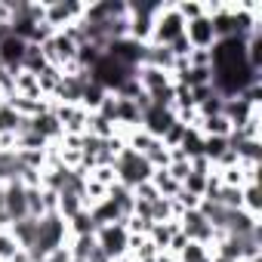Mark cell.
Masks as SVG:
<instances>
[{"instance_id":"obj_1","label":"cell","mask_w":262,"mask_h":262,"mask_svg":"<svg viewBox=\"0 0 262 262\" xmlns=\"http://www.w3.org/2000/svg\"><path fill=\"white\" fill-rule=\"evenodd\" d=\"M210 71H213V90L222 99L241 96L250 83H259L262 74H256L244 53V37H222L210 50Z\"/></svg>"},{"instance_id":"obj_22","label":"cell","mask_w":262,"mask_h":262,"mask_svg":"<svg viewBox=\"0 0 262 262\" xmlns=\"http://www.w3.org/2000/svg\"><path fill=\"white\" fill-rule=\"evenodd\" d=\"M68 222V237H83V234H96V222H93V216H90V210L83 207L80 213H74L71 219H65Z\"/></svg>"},{"instance_id":"obj_3","label":"cell","mask_w":262,"mask_h":262,"mask_svg":"<svg viewBox=\"0 0 262 262\" xmlns=\"http://www.w3.org/2000/svg\"><path fill=\"white\" fill-rule=\"evenodd\" d=\"M114 176H117V182L120 185H126L129 191H133L136 185H142V182H148L151 179V173H155V167L142 158V155H136V151H129L126 145H123V151L114 158Z\"/></svg>"},{"instance_id":"obj_29","label":"cell","mask_w":262,"mask_h":262,"mask_svg":"<svg viewBox=\"0 0 262 262\" xmlns=\"http://www.w3.org/2000/svg\"><path fill=\"white\" fill-rule=\"evenodd\" d=\"M222 105H225V99H222L219 93H213V96L204 99L194 111H198V117H213V114H222Z\"/></svg>"},{"instance_id":"obj_25","label":"cell","mask_w":262,"mask_h":262,"mask_svg":"<svg viewBox=\"0 0 262 262\" xmlns=\"http://www.w3.org/2000/svg\"><path fill=\"white\" fill-rule=\"evenodd\" d=\"M86 133L96 136V139H111V136H117V126H114L111 120H105L102 114H90V120H86Z\"/></svg>"},{"instance_id":"obj_31","label":"cell","mask_w":262,"mask_h":262,"mask_svg":"<svg viewBox=\"0 0 262 262\" xmlns=\"http://www.w3.org/2000/svg\"><path fill=\"white\" fill-rule=\"evenodd\" d=\"M83 262H111V256H108V253H105V250H102V247L96 244V247L90 250V256H86Z\"/></svg>"},{"instance_id":"obj_19","label":"cell","mask_w":262,"mask_h":262,"mask_svg":"<svg viewBox=\"0 0 262 262\" xmlns=\"http://www.w3.org/2000/svg\"><path fill=\"white\" fill-rule=\"evenodd\" d=\"M241 210L259 219V213H262V188H259V182H247L241 188Z\"/></svg>"},{"instance_id":"obj_5","label":"cell","mask_w":262,"mask_h":262,"mask_svg":"<svg viewBox=\"0 0 262 262\" xmlns=\"http://www.w3.org/2000/svg\"><path fill=\"white\" fill-rule=\"evenodd\" d=\"M185 34V22L182 16L176 13L173 4H161L158 16H155V25H151V40L148 43H158V47H170L176 37Z\"/></svg>"},{"instance_id":"obj_27","label":"cell","mask_w":262,"mask_h":262,"mask_svg":"<svg viewBox=\"0 0 262 262\" xmlns=\"http://www.w3.org/2000/svg\"><path fill=\"white\" fill-rule=\"evenodd\" d=\"M173 7L182 16V22H194V19L204 16V4H201V0H179V4H173Z\"/></svg>"},{"instance_id":"obj_13","label":"cell","mask_w":262,"mask_h":262,"mask_svg":"<svg viewBox=\"0 0 262 262\" xmlns=\"http://www.w3.org/2000/svg\"><path fill=\"white\" fill-rule=\"evenodd\" d=\"M25 50H28V43H25V40H19L16 34H7L4 40H0V65H4L10 74L22 71V59H25Z\"/></svg>"},{"instance_id":"obj_30","label":"cell","mask_w":262,"mask_h":262,"mask_svg":"<svg viewBox=\"0 0 262 262\" xmlns=\"http://www.w3.org/2000/svg\"><path fill=\"white\" fill-rule=\"evenodd\" d=\"M37 262H71V253H68V247H59V250H53L50 256H43Z\"/></svg>"},{"instance_id":"obj_12","label":"cell","mask_w":262,"mask_h":262,"mask_svg":"<svg viewBox=\"0 0 262 262\" xmlns=\"http://www.w3.org/2000/svg\"><path fill=\"white\" fill-rule=\"evenodd\" d=\"M185 40L191 43V50H213L216 43V28L210 22V16H201L194 22H185Z\"/></svg>"},{"instance_id":"obj_14","label":"cell","mask_w":262,"mask_h":262,"mask_svg":"<svg viewBox=\"0 0 262 262\" xmlns=\"http://www.w3.org/2000/svg\"><path fill=\"white\" fill-rule=\"evenodd\" d=\"M28 126L34 129V133H37V136H43V139H47L50 145L62 139V123H59V117L53 114V108H47V111H40V114H34V117L28 120Z\"/></svg>"},{"instance_id":"obj_16","label":"cell","mask_w":262,"mask_h":262,"mask_svg":"<svg viewBox=\"0 0 262 262\" xmlns=\"http://www.w3.org/2000/svg\"><path fill=\"white\" fill-rule=\"evenodd\" d=\"M179 234V219H170V222H155L151 225V231H148V241L161 250V253H167L170 250V241Z\"/></svg>"},{"instance_id":"obj_32","label":"cell","mask_w":262,"mask_h":262,"mask_svg":"<svg viewBox=\"0 0 262 262\" xmlns=\"http://www.w3.org/2000/svg\"><path fill=\"white\" fill-rule=\"evenodd\" d=\"M10 262H34V259H31V253H28V250H19Z\"/></svg>"},{"instance_id":"obj_10","label":"cell","mask_w":262,"mask_h":262,"mask_svg":"<svg viewBox=\"0 0 262 262\" xmlns=\"http://www.w3.org/2000/svg\"><path fill=\"white\" fill-rule=\"evenodd\" d=\"M4 210H7L10 225L19 222V219H25L28 216V185H22L19 179L7 182L4 185Z\"/></svg>"},{"instance_id":"obj_23","label":"cell","mask_w":262,"mask_h":262,"mask_svg":"<svg viewBox=\"0 0 262 262\" xmlns=\"http://www.w3.org/2000/svg\"><path fill=\"white\" fill-rule=\"evenodd\" d=\"M105 96H108V90L90 80V83L83 86V96H80V108H83V111H90V114H96V111L102 108V102H105Z\"/></svg>"},{"instance_id":"obj_18","label":"cell","mask_w":262,"mask_h":262,"mask_svg":"<svg viewBox=\"0 0 262 262\" xmlns=\"http://www.w3.org/2000/svg\"><path fill=\"white\" fill-rule=\"evenodd\" d=\"M90 210V216H93V222H96V228H102V225H111V222H123V213L108 201V198H102L99 204H93V207H86Z\"/></svg>"},{"instance_id":"obj_8","label":"cell","mask_w":262,"mask_h":262,"mask_svg":"<svg viewBox=\"0 0 262 262\" xmlns=\"http://www.w3.org/2000/svg\"><path fill=\"white\" fill-rule=\"evenodd\" d=\"M50 108L62 123V136H83L86 133L90 111H83L80 105H65V102H50Z\"/></svg>"},{"instance_id":"obj_2","label":"cell","mask_w":262,"mask_h":262,"mask_svg":"<svg viewBox=\"0 0 262 262\" xmlns=\"http://www.w3.org/2000/svg\"><path fill=\"white\" fill-rule=\"evenodd\" d=\"M65 244H68V222H65L59 213H47V216L37 219V241H34V247H31L28 253H31V259L37 262V259L50 256L53 250H59V247H65Z\"/></svg>"},{"instance_id":"obj_15","label":"cell","mask_w":262,"mask_h":262,"mask_svg":"<svg viewBox=\"0 0 262 262\" xmlns=\"http://www.w3.org/2000/svg\"><path fill=\"white\" fill-rule=\"evenodd\" d=\"M142 65L148 68H161L167 74H173V65H176V56L170 53V47H158V43H145L142 50Z\"/></svg>"},{"instance_id":"obj_20","label":"cell","mask_w":262,"mask_h":262,"mask_svg":"<svg viewBox=\"0 0 262 262\" xmlns=\"http://www.w3.org/2000/svg\"><path fill=\"white\" fill-rule=\"evenodd\" d=\"M25 123H28V120H25L10 102L0 105V136H4V133H16V136H19V129H22Z\"/></svg>"},{"instance_id":"obj_26","label":"cell","mask_w":262,"mask_h":262,"mask_svg":"<svg viewBox=\"0 0 262 262\" xmlns=\"http://www.w3.org/2000/svg\"><path fill=\"white\" fill-rule=\"evenodd\" d=\"M207 185H210V176H204V173H188L185 176V182H182V191H188V194H194V198H201L204 201V194H207Z\"/></svg>"},{"instance_id":"obj_21","label":"cell","mask_w":262,"mask_h":262,"mask_svg":"<svg viewBox=\"0 0 262 262\" xmlns=\"http://www.w3.org/2000/svg\"><path fill=\"white\" fill-rule=\"evenodd\" d=\"M176 151H179L185 161H194V158H201V155H204V136L198 133V129H191V126H188Z\"/></svg>"},{"instance_id":"obj_24","label":"cell","mask_w":262,"mask_h":262,"mask_svg":"<svg viewBox=\"0 0 262 262\" xmlns=\"http://www.w3.org/2000/svg\"><path fill=\"white\" fill-rule=\"evenodd\" d=\"M151 185H155V188H158V194H161V198H167V201H173V198L179 194V188H182V185L167 173V167L151 173Z\"/></svg>"},{"instance_id":"obj_9","label":"cell","mask_w":262,"mask_h":262,"mask_svg":"<svg viewBox=\"0 0 262 262\" xmlns=\"http://www.w3.org/2000/svg\"><path fill=\"white\" fill-rule=\"evenodd\" d=\"M176 123V111L173 108H164V105H145L142 108V129H145V133H151L155 139H161L164 133H167V129Z\"/></svg>"},{"instance_id":"obj_17","label":"cell","mask_w":262,"mask_h":262,"mask_svg":"<svg viewBox=\"0 0 262 262\" xmlns=\"http://www.w3.org/2000/svg\"><path fill=\"white\" fill-rule=\"evenodd\" d=\"M10 234L16 237V244H19L22 250H31V247H34V241H37V219L25 216V219L13 222V225H10Z\"/></svg>"},{"instance_id":"obj_28","label":"cell","mask_w":262,"mask_h":262,"mask_svg":"<svg viewBox=\"0 0 262 262\" xmlns=\"http://www.w3.org/2000/svg\"><path fill=\"white\" fill-rule=\"evenodd\" d=\"M22 247L16 244V237L10 234V228H0V262H10Z\"/></svg>"},{"instance_id":"obj_11","label":"cell","mask_w":262,"mask_h":262,"mask_svg":"<svg viewBox=\"0 0 262 262\" xmlns=\"http://www.w3.org/2000/svg\"><path fill=\"white\" fill-rule=\"evenodd\" d=\"M142 50H145V43H136V40H129V37H120V40H114V43L105 47V53L114 62H120L123 68H133V71L142 65Z\"/></svg>"},{"instance_id":"obj_4","label":"cell","mask_w":262,"mask_h":262,"mask_svg":"<svg viewBox=\"0 0 262 262\" xmlns=\"http://www.w3.org/2000/svg\"><path fill=\"white\" fill-rule=\"evenodd\" d=\"M83 13H86V4H77V0H50V4H43V22L53 31L80 25Z\"/></svg>"},{"instance_id":"obj_6","label":"cell","mask_w":262,"mask_h":262,"mask_svg":"<svg viewBox=\"0 0 262 262\" xmlns=\"http://www.w3.org/2000/svg\"><path fill=\"white\" fill-rule=\"evenodd\" d=\"M93 237H96V244L111 256V262L129 253V231H126V225H123V222L102 225V228H96V234H93Z\"/></svg>"},{"instance_id":"obj_33","label":"cell","mask_w":262,"mask_h":262,"mask_svg":"<svg viewBox=\"0 0 262 262\" xmlns=\"http://www.w3.org/2000/svg\"><path fill=\"white\" fill-rule=\"evenodd\" d=\"M4 102H7V93H4V90H0V105H4Z\"/></svg>"},{"instance_id":"obj_7","label":"cell","mask_w":262,"mask_h":262,"mask_svg":"<svg viewBox=\"0 0 262 262\" xmlns=\"http://www.w3.org/2000/svg\"><path fill=\"white\" fill-rule=\"evenodd\" d=\"M179 231H182L188 241L204 244V247H210V244L216 241V231H213V225L204 219L201 210H185V213H179Z\"/></svg>"}]
</instances>
